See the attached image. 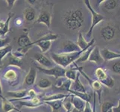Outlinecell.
Returning <instances> with one entry per match:
<instances>
[{"mask_svg": "<svg viewBox=\"0 0 120 112\" xmlns=\"http://www.w3.org/2000/svg\"><path fill=\"white\" fill-rule=\"evenodd\" d=\"M63 22L65 27L69 30H78L83 27L85 16L81 8H73L67 11L64 15Z\"/></svg>", "mask_w": 120, "mask_h": 112, "instance_id": "6da1fadb", "label": "cell"}, {"mask_svg": "<svg viewBox=\"0 0 120 112\" xmlns=\"http://www.w3.org/2000/svg\"><path fill=\"white\" fill-rule=\"evenodd\" d=\"M86 49L73 53H52L51 55L54 63L56 65H58L63 68H66L71 64L75 63L79 58L83 52Z\"/></svg>", "mask_w": 120, "mask_h": 112, "instance_id": "7a4b0ae2", "label": "cell"}, {"mask_svg": "<svg viewBox=\"0 0 120 112\" xmlns=\"http://www.w3.org/2000/svg\"><path fill=\"white\" fill-rule=\"evenodd\" d=\"M84 2L85 4V5L86 6V8H87V9L89 10V11L90 12L91 16H92V23H91V26L87 32V34H86L87 37L90 38L91 37V35H92L93 28L96 27V26H97L98 23H100L101 21H103L104 16L101 15L100 14H98V12H96L93 9V8L92 7V5H91L90 2L89 0H85V1H84Z\"/></svg>", "mask_w": 120, "mask_h": 112, "instance_id": "3957f363", "label": "cell"}, {"mask_svg": "<svg viewBox=\"0 0 120 112\" xmlns=\"http://www.w3.org/2000/svg\"><path fill=\"white\" fill-rule=\"evenodd\" d=\"M18 45L19 48L17 49V52H21L25 55L26 52L34 46L33 42L31 40L29 36H28V30L25 29L23 33L19 36L18 38Z\"/></svg>", "mask_w": 120, "mask_h": 112, "instance_id": "277c9868", "label": "cell"}, {"mask_svg": "<svg viewBox=\"0 0 120 112\" xmlns=\"http://www.w3.org/2000/svg\"><path fill=\"white\" fill-rule=\"evenodd\" d=\"M95 74H96V76L98 78V81L101 85H104L105 86L109 88H113L114 86L115 85L114 79L105 71L104 69H102L101 67L97 68L96 72H95Z\"/></svg>", "mask_w": 120, "mask_h": 112, "instance_id": "5b68a950", "label": "cell"}, {"mask_svg": "<svg viewBox=\"0 0 120 112\" xmlns=\"http://www.w3.org/2000/svg\"><path fill=\"white\" fill-rule=\"evenodd\" d=\"M38 69L40 72L43 73L44 74L54 76L56 78L65 77L66 69L60 67L58 65H55V67H53L52 68H50V69H45V68L40 67H38Z\"/></svg>", "mask_w": 120, "mask_h": 112, "instance_id": "8992f818", "label": "cell"}, {"mask_svg": "<svg viewBox=\"0 0 120 112\" xmlns=\"http://www.w3.org/2000/svg\"><path fill=\"white\" fill-rule=\"evenodd\" d=\"M116 34V28L111 25H106V26H103L100 30L101 37L105 41H110L113 40Z\"/></svg>", "mask_w": 120, "mask_h": 112, "instance_id": "52a82bcc", "label": "cell"}, {"mask_svg": "<svg viewBox=\"0 0 120 112\" xmlns=\"http://www.w3.org/2000/svg\"><path fill=\"white\" fill-rule=\"evenodd\" d=\"M33 58H34V59L38 62L39 64L42 66L43 68L50 69L55 66V64L49 60L43 53H36L34 55V57Z\"/></svg>", "mask_w": 120, "mask_h": 112, "instance_id": "ba28073f", "label": "cell"}, {"mask_svg": "<svg viewBox=\"0 0 120 112\" xmlns=\"http://www.w3.org/2000/svg\"><path fill=\"white\" fill-rule=\"evenodd\" d=\"M14 102H16L17 103V106H16L17 108H22V107L36 108L42 105V101L37 97L31 99H26V100H15Z\"/></svg>", "mask_w": 120, "mask_h": 112, "instance_id": "9c48e42d", "label": "cell"}, {"mask_svg": "<svg viewBox=\"0 0 120 112\" xmlns=\"http://www.w3.org/2000/svg\"><path fill=\"white\" fill-rule=\"evenodd\" d=\"M88 61L90 62H93L96 64H101L104 63L105 60L103 59L100 52V49L98 46H95L93 51L91 52Z\"/></svg>", "mask_w": 120, "mask_h": 112, "instance_id": "30bf717a", "label": "cell"}, {"mask_svg": "<svg viewBox=\"0 0 120 112\" xmlns=\"http://www.w3.org/2000/svg\"><path fill=\"white\" fill-rule=\"evenodd\" d=\"M101 55L105 61H112L114 59H120V53L113 52L110 49L105 48L100 51Z\"/></svg>", "mask_w": 120, "mask_h": 112, "instance_id": "8fae6325", "label": "cell"}, {"mask_svg": "<svg viewBox=\"0 0 120 112\" xmlns=\"http://www.w3.org/2000/svg\"><path fill=\"white\" fill-rule=\"evenodd\" d=\"M37 22L38 23H43L45 25L49 28L51 26V22H52V16L49 12L47 11H42L38 16Z\"/></svg>", "mask_w": 120, "mask_h": 112, "instance_id": "7c38bea8", "label": "cell"}, {"mask_svg": "<svg viewBox=\"0 0 120 112\" xmlns=\"http://www.w3.org/2000/svg\"><path fill=\"white\" fill-rule=\"evenodd\" d=\"M94 43H95V40L93 38L91 39L89 42H87L84 37V36L82 35V33L80 32L79 35H78V39L76 44L79 46L81 50H84V49H87L90 47L92 46H93Z\"/></svg>", "mask_w": 120, "mask_h": 112, "instance_id": "4fadbf2b", "label": "cell"}, {"mask_svg": "<svg viewBox=\"0 0 120 112\" xmlns=\"http://www.w3.org/2000/svg\"><path fill=\"white\" fill-rule=\"evenodd\" d=\"M62 50H63V52L62 53H73L76 52H80L81 49L75 43H74L72 41H70V40H67V42L63 45Z\"/></svg>", "mask_w": 120, "mask_h": 112, "instance_id": "5bb4252c", "label": "cell"}, {"mask_svg": "<svg viewBox=\"0 0 120 112\" xmlns=\"http://www.w3.org/2000/svg\"><path fill=\"white\" fill-rule=\"evenodd\" d=\"M70 90L75 91V92H79V93H86L84 85L82 84L80 80V73L79 72L78 73L75 80L73 82H72L71 88H70Z\"/></svg>", "mask_w": 120, "mask_h": 112, "instance_id": "9a60e30c", "label": "cell"}, {"mask_svg": "<svg viewBox=\"0 0 120 112\" xmlns=\"http://www.w3.org/2000/svg\"><path fill=\"white\" fill-rule=\"evenodd\" d=\"M14 15V13H9L6 21H2L0 19V37H4L7 35V33L9 31V23L12 18V16Z\"/></svg>", "mask_w": 120, "mask_h": 112, "instance_id": "2e32d148", "label": "cell"}, {"mask_svg": "<svg viewBox=\"0 0 120 112\" xmlns=\"http://www.w3.org/2000/svg\"><path fill=\"white\" fill-rule=\"evenodd\" d=\"M69 100H70V102H71L72 106L74 107V108H75L76 110H78L80 112H82L83 111H84L86 102L82 100V99H81L80 98L74 96V95H72V96L70 97Z\"/></svg>", "mask_w": 120, "mask_h": 112, "instance_id": "e0dca14e", "label": "cell"}, {"mask_svg": "<svg viewBox=\"0 0 120 112\" xmlns=\"http://www.w3.org/2000/svg\"><path fill=\"white\" fill-rule=\"evenodd\" d=\"M26 90H19L16 91H8L7 93V96L11 98H15V99H8L9 101H14V100H19V99H22L27 96Z\"/></svg>", "mask_w": 120, "mask_h": 112, "instance_id": "ac0fdd59", "label": "cell"}, {"mask_svg": "<svg viewBox=\"0 0 120 112\" xmlns=\"http://www.w3.org/2000/svg\"><path fill=\"white\" fill-rule=\"evenodd\" d=\"M59 79H57L55 84V88L57 89H60L62 90H66L69 92L70 88H71V85H72V81H70L69 79L66 80H62L63 78H59Z\"/></svg>", "mask_w": 120, "mask_h": 112, "instance_id": "d6986e66", "label": "cell"}, {"mask_svg": "<svg viewBox=\"0 0 120 112\" xmlns=\"http://www.w3.org/2000/svg\"><path fill=\"white\" fill-rule=\"evenodd\" d=\"M37 78V70L34 67H31L27 76L25 78V84L28 86H31L34 84Z\"/></svg>", "mask_w": 120, "mask_h": 112, "instance_id": "ffe728a7", "label": "cell"}, {"mask_svg": "<svg viewBox=\"0 0 120 112\" xmlns=\"http://www.w3.org/2000/svg\"><path fill=\"white\" fill-rule=\"evenodd\" d=\"M8 58V66H14V67H19V68H22V60L21 58H16L13 55V53L11 52L7 55Z\"/></svg>", "mask_w": 120, "mask_h": 112, "instance_id": "44dd1931", "label": "cell"}, {"mask_svg": "<svg viewBox=\"0 0 120 112\" xmlns=\"http://www.w3.org/2000/svg\"><path fill=\"white\" fill-rule=\"evenodd\" d=\"M33 44L37 45L40 49L41 52L43 53H45L48 50H49V49L51 48L52 42L48 40H41L40 39H38L37 40H35L34 42H33Z\"/></svg>", "mask_w": 120, "mask_h": 112, "instance_id": "7402d4cb", "label": "cell"}, {"mask_svg": "<svg viewBox=\"0 0 120 112\" xmlns=\"http://www.w3.org/2000/svg\"><path fill=\"white\" fill-rule=\"evenodd\" d=\"M24 18L27 22H32L36 18V11L32 7H27L23 12Z\"/></svg>", "mask_w": 120, "mask_h": 112, "instance_id": "603a6c76", "label": "cell"}, {"mask_svg": "<svg viewBox=\"0 0 120 112\" xmlns=\"http://www.w3.org/2000/svg\"><path fill=\"white\" fill-rule=\"evenodd\" d=\"M2 109L5 112H11L13 111H19V108H17L13 103L8 99L5 98H2Z\"/></svg>", "mask_w": 120, "mask_h": 112, "instance_id": "cb8c5ba5", "label": "cell"}, {"mask_svg": "<svg viewBox=\"0 0 120 112\" xmlns=\"http://www.w3.org/2000/svg\"><path fill=\"white\" fill-rule=\"evenodd\" d=\"M69 97V94H64V93H57L54 94L52 96L46 97L43 98L41 101L43 102H49V101H55V100H60V99H65Z\"/></svg>", "mask_w": 120, "mask_h": 112, "instance_id": "d4e9b609", "label": "cell"}, {"mask_svg": "<svg viewBox=\"0 0 120 112\" xmlns=\"http://www.w3.org/2000/svg\"><path fill=\"white\" fill-rule=\"evenodd\" d=\"M3 77L11 84V82L15 81L17 79V74H16L14 70H8V71H6L5 73L4 74Z\"/></svg>", "mask_w": 120, "mask_h": 112, "instance_id": "484cf974", "label": "cell"}, {"mask_svg": "<svg viewBox=\"0 0 120 112\" xmlns=\"http://www.w3.org/2000/svg\"><path fill=\"white\" fill-rule=\"evenodd\" d=\"M96 46L95 45L92 46L91 47H90L89 49H87L86 50H85L84 52H83V53L81 55V56L79 57V58H78L76 61H75V64H78V63H81V62H84V61H88L89 59V57H90V55L91 52L93 51V49H94V47Z\"/></svg>", "mask_w": 120, "mask_h": 112, "instance_id": "4316f807", "label": "cell"}, {"mask_svg": "<svg viewBox=\"0 0 120 112\" xmlns=\"http://www.w3.org/2000/svg\"><path fill=\"white\" fill-rule=\"evenodd\" d=\"M69 92L71 93L72 95H74L78 98H80L82 100H84L86 102H90L91 101V95L87 93H79V92H75V91H73L69 90Z\"/></svg>", "mask_w": 120, "mask_h": 112, "instance_id": "83f0119b", "label": "cell"}, {"mask_svg": "<svg viewBox=\"0 0 120 112\" xmlns=\"http://www.w3.org/2000/svg\"><path fill=\"white\" fill-rule=\"evenodd\" d=\"M64 99H60V100H55V101H49V102H44L45 104L49 105L52 108V111H57L59 108L63 106V102Z\"/></svg>", "mask_w": 120, "mask_h": 112, "instance_id": "f1b7e54d", "label": "cell"}, {"mask_svg": "<svg viewBox=\"0 0 120 112\" xmlns=\"http://www.w3.org/2000/svg\"><path fill=\"white\" fill-rule=\"evenodd\" d=\"M117 2L116 0H103V8L107 11H112L116 7Z\"/></svg>", "mask_w": 120, "mask_h": 112, "instance_id": "f546056e", "label": "cell"}, {"mask_svg": "<svg viewBox=\"0 0 120 112\" xmlns=\"http://www.w3.org/2000/svg\"><path fill=\"white\" fill-rule=\"evenodd\" d=\"M78 71L76 69H69V70H66V73H65V77L67 78V79L74 81L75 80L76 76L78 75Z\"/></svg>", "mask_w": 120, "mask_h": 112, "instance_id": "4dcf8cb0", "label": "cell"}, {"mask_svg": "<svg viewBox=\"0 0 120 112\" xmlns=\"http://www.w3.org/2000/svg\"><path fill=\"white\" fill-rule=\"evenodd\" d=\"M37 85H38V87L40 88L46 89L52 85V82L49 78H40V79L38 81V82L37 83Z\"/></svg>", "mask_w": 120, "mask_h": 112, "instance_id": "1f68e13d", "label": "cell"}, {"mask_svg": "<svg viewBox=\"0 0 120 112\" xmlns=\"http://www.w3.org/2000/svg\"><path fill=\"white\" fill-rule=\"evenodd\" d=\"M12 49H13V47L10 45H8L4 48L0 49V64H1V63H2V59L8 55V54L11 52Z\"/></svg>", "mask_w": 120, "mask_h": 112, "instance_id": "d6a6232c", "label": "cell"}, {"mask_svg": "<svg viewBox=\"0 0 120 112\" xmlns=\"http://www.w3.org/2000/svg\"><path fill=\"white\" fill-rule=\"evenodd\" d=\"M113 103L110 102H103L101 105V112H107L110 109L113 108Z\"/></svg>", "mask_w": 120, "mask_h": 112, "instance_id": "836d02e7", "label": "cell"}, {"mask_svg": "<svg viewBox=\"0 0 120 112\" xmlns=\"http://www.w3.org/2000/svg\"><path fill=\"white\" fill-rule=\"evenodd\" d=\"M110 70L116 74H120V60L115 61L113 64H111Z\"/></svg>", "mask_w": 120, "mask_h": 112, "instance_id": "e575fe53", "label": "cell"}, {"mask_svg": "<svg viewBox=\"0 0 120 112\" xmlns=\"http://www.w3.org/2000/svg\"><path fill=\"white\" fill-rule=\"evenodd\" d=\"M10 43V39L9 37H6V38H2L1 37H0V49L2 48H4L8 46Z\"/></svg>", "mask_w": 120, "mask_h": 112, "instance_id": "d590c367", "label": "cell"}, {"mask_svg": "<svg viewBox=\"0 0 120 112\" xmlns=\"http://www.w3.org/2000/svg\"><path fill=\"white\" fill-rule=\"evenodd\" d=\"M63 106L64 107V108L67 111H72V105L70 100L69 101H66L64 103L63 102Z\"/></svg>", "mask_w": 120, "mask_h": 112, "instance_id": "8d00e7d4", "label": "cell"}, {"mask_svg": "<svg viewBox=\"0 0 120 112\" xmlns=\"http://www.w3.org/2000/svg\"><path fill=\"white\" fill-rule=\"evenodd\" d=\"M92 111H93L92 105L90 104V102H86L84 111H83L82 112H92Z\"/></svg>", "mask_w": 120, "mask_h": 112, "instance_id": "74e56055", "label": "cell"}, {"mask_svg": "<svg viewBox=\"0 0 120 112\" xmlns=\"http://www.w3.org/2000/svg\"><path fill=\"white\" fill-rule=\"evenodd\" d=\"M7 4V6L8 8V9L11 10L12 8H13V6L14 5L15 2H16V0H5V1Z\"/></svg>", "mask_w": 120, "mask_h": 112, "instance_id": "f35d334b", "label": "cell"}, {"mask_svg": "<svg viewBox=\"0 0 120 112\" xmlns=\"http://www.w3.org/2000/svg\"><path fill=\"white\" fill-rule=\"evenodd\" d=\"M14 23H15V25L16 26H21L22 25V20L21 18L18 17V18H16L14 20Z\"/></svg>", "mask_w": 120, "mask_h": 112, "instance_id": "ab89813d", "label": "cell"}, {"mask_svg": "<svg viewBox=\"0 0 120 112\" xmlns=\"http://www.w3.org/2000/svg\"><path fill=\"white\" fill-rule=\"evenodd\" d=\"M112 111H113V112H120V99L118 102V105L116 107H113L112 108Z\"/></svg>", "mask_w": 120, "mask_h": 112, "instance_id": "60d3db41", "label": "cell"}, {"mask_svg": "<svg viewBox=\"0 0 120 112\" xmlns=\"http://www.w3.org/2000/svg\"><path fill=\"white\" fill-rule=\"evenodd\" d=\"M92 112H96V96L94 94L93 98V111Z\"/></svg>", "mask_w": 120, "mask_h": 112, "instance_id": "b9f144b4", "label": "cell"}, {"mask_svg": "<svg viewBox=\"0 0 120 112\" xmlns=\"http://www.w3.org/2000/svg\"><path fill=\"white\" fill-rule=\"evenodd\" d=\"M2 84H1V81H0V97L2 99L3 98V97L2 96Z\"/></svg>", "mask_w": 120, "mask_h": 112, "instance_id": "7bdbcfd3", "label": "cell"}, {"mask_svg": "<svg viewBox=\"0 0 120 112\" xmlns=\"http://www.w3.org/2000/svg\"><path fill=\"white\" fill-rule=\"evenodd\" d=\"M27 2H29V4H31V5H33V4H34V2H36L35 0H28Z\"/></svg>", "mask_w": 120, "mask_h": 112, "instance_id": "ee69618b", "label": "cell"}, {"mask_svg": "<svg viewBox=\"0 0 120 112\" xmlns=\"http://www.w3.org/2000/svg\"><path fill=\"white\" fill-rule=\"evenodd\" d=\"M71 112H80V111H78V110H76L75 108H73L72 110L71 111Z\"/></svg>", "mask_w": 120, "mask_h": 112, "instance_id": "f6af8a7d", "label": "cell"}, {"mask_svg": "<svg viewBox=\"0 0 120 112\" xmlns=\"http://www.w3.org/2000/svg\"><path fill=\"white\" fill-rule=\"evenodd\" d=\"M118 93H119V94H120V87H119V89H118Z\"/></svg>", "mask_w": 120, "mask_h": 112, "instance_id": "bcb514c9", "label": "cell"}, {"mask_svg": "<svg viewBox=\"0 0 120 112\" xmlns=\"http://www.w3.org/2000/svg\"><path fill=\"white\" fill-rule=\"evenodd\" d=\"M11 112H21V111H11Z\"/></svg>", "mask_w": 120, "mask_h": 112, "instance_id": "7dc6e473", "label": "cell"}, {"mask_svg": "<svg viewBox=\"0 0 120 112\" xmlns=\"http://www.w3.org/2000/svg\"><path fill=\"white\" fill-rule=\"evenodd\" d=\"M67 112H71V111H67Z\"/></svg>", "mask_w": 120, "mask_h": 112, "instance_id": "c3c4849f", "label": "cell"}]
</instances>
